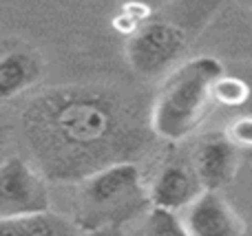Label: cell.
<instances>
[{
	"mask_svg": "<svg viewBox=\"0 0 252 236\" xmlns=\"http://www.w3.org/2000/svg\"><path fill=\"white\" fill-rule=\"evenodd\" d=\"M22 137L44 179L80 184L104 168L133 161L146 144V126L115 93L58 86L29 102Z\"/></svg>",
	"mask_w": 252,
	"mask_h": 236,
	"instance_id": "1",
	"label": "cell"
},
{
	"mask_svg": "<svg viewBox=\"0 0 252 236\" xmlns=\"http://www.w3.org/2000/svg\"><path fill=\"white\" fill-rule=\"evenodd\" d=\"M75 185L71 221L84 234L118 230L153 208L135 161L115 163Z\"/></svg>",
	"mask_w": 252,
	"mask_h": 236,
	"instance_id": "2",
	"label": "cell"
},
{
	"mask_svg": "<svg viewBox=\"0 0 252 236\" xmlns=\"http://www.w3.org/2000/svg\"><path fill=\"white\" fill-rule=\"evenodd\" d=\"M223 75V64L213 55L184 62L168 75L151 110V131L166 141H182L206 117L215 82Z\"/></svg>",
	"mask_w": 252,
	"mask_h": 236,
	"instance_id": "3",
	"label": "cell"
},
{
	"mask_svg": "<svg viewBox=\"0 0 252 236\" xmlns=\"http://www.w3.org/2000/svg\"><path fill=\"white\" fill-rule=\"evenodd\" d=\"M188 31L168 18H151L126 40V60L142 78H155L188 47Z\"/></svg>",
	"mask_w": 252,
	"mask_h": 236,
	"instance_id": "4",
	"label": "cell"
},
{
	"mask_svg": "<svg viewBox=\"0 0 252 236\" xmlns=\"http://www.w3.org/2000/svg\"><path fill=\"white\" fill-rule=\"evenodd\" d=\"M49 206L47 179L38 168L18 157L0 161V221L42 214Z\"/></svg>",
	"mask_w": 252,
	"mask_h": 236,
	"instance_id": "5",
	"label": "cell"
},
{
	"mask_svg": "<svg viewBox=\"0 0 252 236\" xmlns=\"http://www.w3.org/2000/svg\"><path fill=\"white\" fill-rule=\"evenodd\" d=\"M184 223L190 236H246L244 223L219 192L204 190L184 210Z\"/></svg>",
	"mask_w": 252,
	"mask_h": 236,
	"instance_id": "6",
	"label": "cell"
},
{
	"mask_svg": "<svg viewBox=\"0 0 252 236\" xmlns=\"http://www.w3.org/2000/svg\"><path fill=\"white\" fill-rule=\"evenodd\" d=\"M197 177H199L204 190L219 192L223 185H228L237 170V146L221 135H208L199 141L192 159Z\"/></svg>",
	"mask_w": 252,
	"mask_h": 236,
	"instance_id": "7",
	"label": "cell"
},
{
	"mask_svg": "<svg viewBox=\"0 0 252 236\" xmlns=\"http://www.w3.org/2000/svg\"><path fill=\"white\" fill-rule=\"evenodd\" d=\"M201 192H204V185H201L195 168L186 166V163H168L159 170L155 184H153L151 201L153 208L177 212L186 210Z\"/></svg>",
	"mask_w": 252,
	"mask_h": 236,
	"instance_id": "8",
	"label": "cell"
},
{
	"mask_svg": "<svg viewBox=\"0 0 252 236\" xmlns=\"http://www.w3.org/2000/svg\"><path fill=\"white\" fill-rule=\"evenodd\" d=\"M42 75L38 53L29 49H7L0 53V102L31 88Z\"/></svg>",
	"mask_w": 252,
	"mask_h": 236,
	"instance_id": "9",
	"label": "cell"
},
{
	"mask_svg": "<svg viewBox=\"0 0 252 236\" xmlns=\"http://www.w3.org/2000/svg\"><path fill=\"white\" fill-rule=\"evenodd\" d=\"M82 232L71 219L56 212H42L22 219L0 221V236H80Z\"/></svg>",
	"mask_w": 252,
	"mask_h": 236,
	"instance_id": "10",
	"label": "cell"
},
{
	"mask_svg": "<svg viewBox=\"0 0 252 236\" xmlns=\"http://www.w3.org/2000/svg\"><path fill=\"white\" fill-rule=\"evenodd\" d=\"M144 236H190L186 230L182 216L177 212L161 210V208H151L144 225Z\"/></svg>",
	"mask_w": 252,
	"mask_h": 236,
	"instance_id": "11",
	"label": "cell"
},
{
	"mask_svg": "<svg viewBox=\"0 0 252 236\" xmlns=\"http://www.w3.org/2000/svg\"><path fill=\"white\" fill-rule=\"evenodd\" d=\"M213 100L219 106H241L250 100V86L241 78L232 75H221L215 82Z\"/></svg>",
	"mask_w": 252,
	"mask_h": 236,
	"instance_id": "12",
	"label": "cell"
},
{
	"mask_svg": "<svg viewBox=\"0 0 252 236\" xmlns=\"http://www.w3.org/2000/svg\"><path fill=\"white\" fill-rule=\"evenodd\" d=\"M226 137L237 146V148H252V117L244 115V117H237L228 124L226 128Z\"/></svg>",
	"mask_w": 252,
	"mask_h": 236,
	"instance_id": "13",
	"label": "cell"
},
{
	"mask_svg": "<svg viewBox=\"0 0 252 236\" xmlns=\"http://www.w3.org/2000/svg\"><path fill=\"white\" fill-rule=\"evenodd\" d=\"M250 7H252V4H250Z\"/></svg>",
	"mask_w": 252,
	"mask_h": 236,
	"instance_id": "14",
	"label": "cell"
}]
</instances>
